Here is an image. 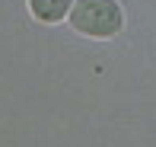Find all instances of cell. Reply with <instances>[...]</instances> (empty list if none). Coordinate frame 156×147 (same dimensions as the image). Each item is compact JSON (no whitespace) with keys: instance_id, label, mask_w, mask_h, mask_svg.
Returning <instances> with one entry per match:
<instances>
[{"instance_id":"6da1fadb","label":"cell","mask_w":156,"mask_h":147,"mask_svg":"<svg viewBox=\"0 0 156 147\" xmlns=\"http://www.w3.org/2000/svg\"><path fill=\"white\" fill-rule=\"evenodd\" d=\"M67 19L73 32L86 39H112L121 32V23H124L121 6L115 0H73Z\"/></svg>"},{"instance_id":"7a4b0ae2","label":"cell","mask_w":156,"mask_h":147,"mask_svg":"<svg viewBox=\"0 0 156 147\" xmlns=\"http://www.w3.org/2000/svg\"><path fill=\"white\" fill-rule=\"evenodd\" d=\"M73 0H29V10L38 23H61L67 19Z\"/></svg>"}]
</instances>
